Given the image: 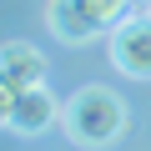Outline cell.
I'll return each instance as SVG.
<instances>
[{
  "label": "cell",
  "instance_id": "obj_1",
  "mask_svg": "<svg viewBox=\"0 0 151 151\" xmlns=\"http://www.w3.org/2000/svg\"><path fill=\"white\" fill-rule=\"evenodd\" d=\"M126 101L116 96V91H106V86H81L70 101H65V111H60V126H65V136L76 141V146H91V151H101V146H111L121 131H126Z\"/></svg>",
  "mask_w": 151,
  "mask_h": 151
},
{
  "label": "cell",
  "instance_id": "obj_2",
  "mask_svg": "<svg viewBox=\"0 0 151 151\" xmlns=\"http://www.w3.org/2000/svg\"><path fill=\"white\" fill-rule=\"evenodd\" d=\"M136 0H50V30L70 45H86L96 40L101 30H116L126 15H131Z\"/></svg>",
  "mask_w": 151,
  "mask_h": 151
},
{
  "label": "cell",
  "instance_id": "obj_3",
  "mask_svg": "<svg viewBox=\"0 0 151 151\" xmlns=\"http://www.w3.org/2000/svg\"><path fill=\"white\" fill-rule=\"evenodd\" d=\"M111 65L131 81H151V10H131L111 30Z\"/></svg>",
  "mask_w": 151,
  "mask_h": 151
},
{
  "label": "cell",
  "instance_id": "obj_4",
  "mask_svg": "<svg viewBox=\"0 0 151 151\" xmlns=\"http://www.w3.org/2000/svg\"><path fill=\"white\" fill-rule=\"evenodd\" d=\"M65 106H55V96L45 86H30V91H15V96H0V121L15 136H40L50 121H60Z\"/></svg>",
  "mask_w": 151,
  "mask_h": 151
},
{
  "label": "cell",
  "instance_id": "obj_5",
  "mask_svg": "<svg viewBox=\"0 0 151 151\" xmlns=\"http://www.w3.org/2000/svg\"><path fill=\"white\" fill-rule=\"evenodd\" d=\"M30 86H45V50H35L30 40H5V50H0V96H15Z\"/></svg>",
  "mask_w": 151,
  "mask_h": 151
}]
</instances>
